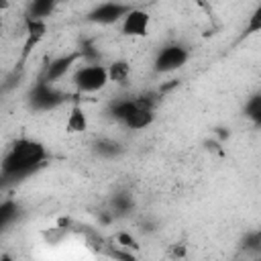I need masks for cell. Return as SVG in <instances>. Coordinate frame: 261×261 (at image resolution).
I'll return each instance as SVG.
<instances>
[{"label": "cell", "mask_w": 261, "mask_h": 261, "mask_svg": "<svg viewBox=\"0 0 261 261\" xmlns=\"http://www.w3.org/2000/svg\"><path fill=\"white\" fill-rule=\"evenodd\" d=\"M155 120V110H147V108H139L126 122L124 126L130 128V130H143L147 126H151Z\"/></svg>", "instance_id": "13"}, {"label": "cell", "mask_w": 261, "mask_h": 261, "mask_svg": "<svg viewBox=\"0 0 261 261\" xmlns=\"http://www.w3.org/2000/svg\"><path fill=\"white\" fill-rule=\"evenodd\" d=\"M24 33H27V41H24V47H22V61L29 57V53L33 51V47H37V43L45 37L47 33V20H39V18H31L27 16L24 18Z\"/></svg>", "instance_id": "8"}, {"label": "cell", "mask_w": 261, "mask_h": 261, "mask_svg": "<svg viewBox=\"0 0 261 261\" xmlns=\"http://www.w3.org/2000/svg\"><path fill=\"white\" fill-rule=\"evenodd\" d=\"M139 102H137V96L135 98H118V100H112L110 106H108V114L118 120V122H126L137 110H139Z\"/></svg>", "instance_id": "9"}, {"label": "cell", "mask_w": 261, "mask_h": 261, "mask_svg": "<svg viewBox=\"0 0 261 261\" xmlns=\"http://www.w3.org/2000/svg\"><path fill=\"white\" fill-rule=\"evenodd\" d=\"M0 261H14V259H12L10 253H2V255H0Z\"/></svg>", "instance_id": "23"}, {"label": "cell", "mask_w": 261, "mask_h": 261, "mask_svg": "<svg viewBox=\"0 0 261 261\" xmlns=\"http://www.w3.org/2000/svg\"><path fill=\"white\" fill-rule=\"evenodd\" d=\"M116 241H118V245L124 247V249H133V251L139 249L137 239H135L133 234H128V232H118V234H116Z\"/></svg>", "instance_id": "21"}, {"label": "cell", "mask_w": 261, "mask_h": 261, "mask_svg": "<svg viewBox=\"0 0 261 261\" xmlns=\"http://www.w3.org/2000/svg\"><path fill=\"white\" fill-rule=\"evenodd\" d=\"M108 77L110 82L118 84V86H124L128 80H130V63L126 59H116L108 65Z\"/></svg>", "instance_id": "11"}, {"label": "cell", "mask_w": 261, "mask_h": 261, "mask_svg": "<svg viewBox=\"0 0 261 261\" xmlns=\"http://www.w3.org/2000/svg\"><path fill=\"white\" fill-rule=\"evenodd\" d=\"M171 255L177 257V259H181V257L186 255V245H184V243H175V245L171 247Z\"/></svg>", "instance_id": "22"}, {"label": "cell", "mask_w": 261, "mask_h": 261, "mask_svg": "<svg viewBox=\"0 0 261 261\" xmlns=\"http://www.w3.org/2000/svg\"><path fill=\"white\" fill-rule=\"evenodd\" d=\"M122 145L112 141V139H98L94 143V153L102 159H114V157H120L122 155Z\"/></svg>", "instance_id": "12"}, {"label": "cell", "mask_w": 261, "mask_h": 261, "mask_svg": "<svg viewBox=\"0 0 261 261\" xmlns=\"http://www.w3.org/2000/svg\"><path fill=\"white\" fill-rule=\"evenodd\" d=\"M106 255L108 257H112L114 261H139L133 253H130V249H124V247H108L106 249Z\"/></svg>", "instance_id": "20"}, {"label": "cell", "mask_w": 261, "mask_h": 261, "mask_svg": "<svg viewBox=\"0 0 261 261\" xmlns=\"http://www.w3.org/2000/svg\"><path fill=\"white\" fill-rule=\"evenodd\" d=\"M241 251L249 255H257V257L261 255V228L245 232V237L241 239Z\"/></svg>", "instance_id": "17"}, {"label": "cell", "mask_w": 261, "mask_h": 261, "mask_svg": "<svg viewBox=\"0 0 261 261\" xmlns=\"http://www.w3.org/2000/svg\"><path fill=\"white\" fill-rule=\"evenodd\" d=\"M110 206H112V214L122 216V214H126V212L133 210L135 202H133V196L128 192H116L112 196V200H110Z\"/></svg>", "instance_id": "15"}, {"label": "cell", "mask_w": 261, "mask_h": 261, "mask_svg": "<svg viewBox=\"0 0 261 261\" xmlns=\"http://www.w3.org/2000/svg\"><path fill=\"white\" fill-rule=\"evenodd\" d=\"M77 59H84L80 51H73V53H67V55H59L55 59H51L45 67H43V73H41V80L49 82V84H55L57 80H61L69 69L71 65H75Z\"/></svg>", "instance_id": "6"}, {"label": "cell", "mask_w": 261, "mask_h": 261, "mask_svg": "<svg viewBox=\"0 0 261 261\" xmlns=\"http://www.w3.org/2000/svg\"><path fill=\"white\" fill-rule=\"evenodd\" d=\"M110 82L108 77V67L100 65V63H86L80 65L73 73V84L77 88V92L82 94H94L100 92L102 88H106V84Z\"/></svg>", "instance_id": "3"}, {"label": "cell", "mask_w": 261, "mask_h": 261, "mask_svg": "<svg viewBox=\"0 0 261 261\" xmlns=\"http://www.w3.org/2000/svg\"><path fill=\"white\" fill-rule=\"evenodd\" d=\"M55 10V2L53 0H35L29 4V14L31 18H39V20H47V16H51V12Z\"/></svg>", "instance_id": "16"}, {"label": "cell", "mask_w": 261, "mask_h": 261, "mask_svg": "<svg viewBox=\"0 0 261 261\" xmlns=\"http://www.w3.org/2000/svg\"><path fill=\"white\" fill-rule=\"evenodd\" d=\"M29 106L37 112H45V110H53L57 106H61L65 102V94L61 90L55 88V84H49L45 80H37L33 84V88L29 90Z\"/></svg>", "instance_id": "2"}, {"label": "cell", "mask_w": 261, "mask_h": 261, "mask_svg": "<svg viewBox=\"0 0 261 261\" xmlns=\"http://www.w3.org/2000/svg\"><path fill=\"white\" fill-rule=\"evenodd\" d=\"M18 216H20V206H18L14 200L6 198V200L0 204V226H2V228H8Z\"/></svg>", "instance_id": "14"}, {"label": "cell", "mask_w": 261, "mask_h": 261, "mask_svg": "<svg viewBox=\"0 0 261 261\" xmlns=\"http://www.w3.org/2000/svg\"><path fill=\"white\" fill-rule=\"evenodd\" d=\"M133 10L130 4H122V2H102V4H96L86 20L88 22H94V24H114V22H122L124 16Z\"/></svg>", "instance_id": "5"}, {"label": "cell", "mask_w": 261, "mask_h": 261, "mask_svg": "<svg viewBox=\"0 0 261 261\" xmlns=\"http://www.w3.org/2000/svg\"><path fill=\"white\" fill-rule=\"evenodd\" d=\"M257 261H261V255H259V257H257Z\"/></svg>", "instance_id": "24"}, {"label": "cell", "mask_w": 261, "mask_h": 261, "mask_svg": "<svg viewBox=\"0 0 261 261\" xmlns=\"http://www.w3.org/2000/svg\"><path fill=\"white\" fill-rule=\"evenodd\" d=\"M255 33H261V4H257L247 20V27L243 29V39L245 37H251Z\"/></svg>", "instance_id": "19"}, {"label": "cell", "mask_w": 261, "mask_h": 261, "mask_svg": "<svg viewBox=\"0 0 261 261\" xmlns=\"http://www.w3.org/2000/svg\"><path fill=\"white\" fill-rule=\"evenodd\" d=\"M45 159H47V149L43 147V143L20 137L4 153L0 163V175L4 184L20 181L33 175L37 169H41L45 165Z\"/></svg>", "instance_id": "1"}, {"label": "cell", "mask_w": 261, "mask_h": 261, "mask_svg": "<svg viewBox=\"0 0 261 261\" xmlns=\"http://www.w3.org/2000/svg\"><path fill=\"white\" fill-rule=\"evenodd\" d=\"M190 59V49L181 43H169L165 47H161L155 55L153 61V69L157 73H171L179 67H184Z\"/></svg>", "instance_id": "4"}, {"label": "cell", "mask_w": 261, "mask_h": 261, "mask_svg": "<svg viewBox=\"0 0 261 261\" xmlns=\"http://www.w3.org/2000/svg\"><path fill=\"white\" fill-rule=\"evenodd\" d=\"M65 130L69 135H80V133L88 130V116H86V112L80 104L71 106V110L67 114V120H65Z\"/></svg>", "instance_id": "10"}, {"label": "cell", "mask_w": 261, "mask_h": 261, "mask_svg": "<svg viewBox=\"0 0 261 261\" xmlns=\"http://www.w3.org/2000/svg\"><path fill=\"white\" fill-rule=\"evenodd\" d=\"M243 112H245V116H247L253 124L261 126V94H253V96H249L247 102H245Z\"/></svg>", "instance_id": "18"}, {"label": "cell", "mask_w": 261, "mask_h": 261, "mask_svg": "<svg viewBox=\"0 0 261 261\" xmlns=\"http://www.w3.org/2000/svg\"><path fill=\"white\" fill-rule=\"evenodd\" d=\"M149 14L141 8H133L124 20L120 22V31L124 37H145L149 33Z\"/></svg>", "instance_id": "7"}]
</instances>
